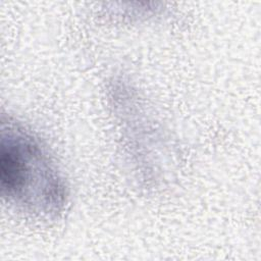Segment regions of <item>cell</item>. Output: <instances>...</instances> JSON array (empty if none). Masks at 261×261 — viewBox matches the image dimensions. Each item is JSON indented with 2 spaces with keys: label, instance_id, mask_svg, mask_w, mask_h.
<instances>
[{
  "label": "cell",
  "instance_id": "1",
  "mask_svg": "<svg viewBox=\"0 0 261 261\" xmlns=\"http://www.w3.org/2000/svg\"><path fill=\"white\" fill-rule=\"evenodd\" d=\"M0 188L10 204L41 219L58 217L67 203L65 181L46 148L5 116L0 130Z\"/></svg>",
  "mask_w": 261,
  "mask_h": 261
}]
</instances>
